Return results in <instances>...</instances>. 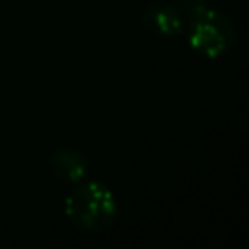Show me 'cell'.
<instances>
[{
  "label": "cell",
  "mask_w": 249,
  "mask_h": 249,
  "mask_svg": "<svg viewBox=\"0 0 249 249\" xmlns=\"http://www.w3.org/2000/svg\"><path fill=\"white\" fill-rule=\"evenodd\" d=\"M66 218L84 231H101L117 216V200L107 185L97 179L78 181L64 200Z\"/></svg>",
  "instance_id": "2"
},
{
  "label": "cell",
  "mask_w": 249,
  "mask_h": 249,
  "mask_svg": "<svg viewBox=\"0 0 249 249\" xmlns=\"http://www.w3.org/2000/svg\"><path fill=\"white\" fill-rule=\"evenodd\" d=\"M144 25L160 37H177L183 33L185 16L173 2H154L142 14Z\"/></svg>",
  "instance_id": "3"
},
{
  "label": "cell",
  "mask_w": 249,
  "mask_h": 249,
  "mask_svg": "<svg viewBox=\"0 0 249 249\" xmlns=\"http://www.w3.org/2000/svg\"><path fill=\"white\" fill-rule=\"evenodd\" d=\"M183 6V31L187 33L189 47L208 58L222 56L235 41V27L231 19L218 10L202 6L200 2Z\"/></svg>",
  "instance_id": "1"
},
{
  "label": "cell",
  "mask_w": 249,
  "mask_h": 249,
  "mask_svg": "<svg viewBox=\"0 0 249 249\" xmlns=\"http://www.w3.org/2000/svg\"><path fill=\"white\" fill-rule=\"evenodd\" d=\"M181 4H196V2H202V0H177Z\"/></svg>",
  "instance_id": "5"
},
{
  "label": "cell",
  "mask_w": 249,
  "mask_h": 249,
  "mask_svg": "<svg viewBox=\"0 0 249 249\" xmlns=\"http://www.w3.org/2000/svg\"><path fill=\"white\" fill-rule=\"evenodd\" d=\"M49 167L58 179L74 185L86 177L89 161L82 152H78L74 148H58L51 154Z\"/></svg>",
  "instance_id": "4"
}]
</instances>
